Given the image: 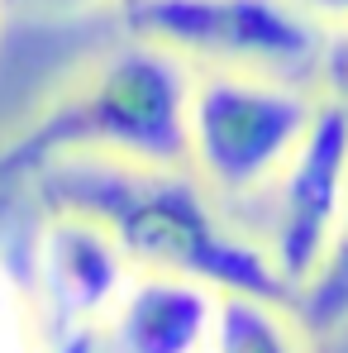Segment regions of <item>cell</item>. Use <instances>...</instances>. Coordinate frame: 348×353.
<instances>
[{"mask_svg": "<svg viewBox=\"0 0 348 353\" xmlns=\"http://www.w3.org/2000/svg\"><path fill=\"white\" fill-rule=\"evenodd\" d=\"M191 67L143 39L96 58L29 119L24 134L5 139L14 168L34 181L58 158H110L143 168H186V110Z\"/></svg>", "mask_w": 348, "mask_h": 353, "instance_id": "cell-2", "label": "cell"}, {"mask_svg": "<svg viewBox=\"0 0 348 353\" xmlns=\"http://www.w3.org/2000/svg\"><path fill=\"white\" fill-rule=\"evenodd\" d=\"M205 353H315V334L305 330V320L291 301L220 292Z\"/></svg>", "mask_w": 348, "mask_h": 353, "instance_id": "cell-8", "label": "cell"}, {"mask_svg": "<svg viewBox=\"0 0 348 353\" xmlns=\"http://www.w3.org/2000/svg\"><path fill=\"white\" fill-rule=\"evenodd\" d=\"M220 292L176 277V272H134L110 315L101 320V349L110 353H205L215 330Z\"/></svg>", "mask_w": 348, "mask_h": 353, "instance_id": "cell-7", "label": "cell"}, {"mask_svg": "<svg viewBox=\"0 0 348 353\" xmlns=\"http://www.w3.org/2000/svg\"><path fill=\"white\" fill-rule=\"evenodd\" d=\"M310 91L320 105H329L348 119V24L325 29L320 53H315V72H310Z\"/></svg>", "mask_w": 348, "mask_h": 353, "instance_id": "cell-11", "label": "cell"}, {"mask_svg": "<svg viewBox=\"0 0 348 353\" xmlns=\"http://www.w3.org/2000/svg\"><path fill=\"white\" fill-rule=\"evenodd\" d=\"M296 10H305L320 29H334V24H348V0H291Z\"/></svg>", "mask_w": 348, "mask_h": 353, "instance_id": "cell-12", "label": "cell"}, {"mask_svg": "<svg viewBox=\"0 0 348 353\" xmlns=\"http://www.w3.org/2000/svg\"><path fill=\"white\" fill-rule=\"evenodd\" d=\"M315 353H348V320L329 334H315Z\"/></svg>", "mask_w": 348, "mask_h": 353, "instance_id": "cell-15", "label": "cell"}, {"mask_svg": "<svg viewBox=\"0 0 348 353\" xmlns=\"http://www.w3.org/2000/svg\"><path fill=\"white\" fill-rule=\"evenodd\" d=\"M48 353H101V330H67L48 344Z\"/></svg>", "mask_w": 348, "mask_h": 353, "instance_id": "cell-13", "label": "cell"}, {"mask_svg": "<svg viewBox=\"0 0 348 353\" xmlns=\"http://www.w3.org/2000/svg\"><path fill=\"white\" fill-rule=\"evenodd\" d=\"M134 263L115 234L72 205H48L34 239V301L48 325V339L67 330H101L119 292L129 287Z\"/></svg>", "mask_w": 348, "mask_h": 353, "instance_id": "cell-6", "label": "cell"}, {"mask_svg": "<svg viewBox=\"0 0 348 353\" xmlns=\"http://www.w3.org/2000/svg\"><path fill=\"white\" fill-rule=\"evenodd\" d=\"M34 5H48V10H81V5H115V0H34Z\"/></svg>", "mask_w": 348, "mask_h": 353, "instance_id": "cell-16", "label": "cell"}, {"mask_svg": "<svg viewBox=\"0 0 348 353\" xmlns=\"http://www.w3.org/2000/svg\"><path fill=\"white\" fill-rule=\"evenodd\" d=\"M19 5H34V0H0V10H19Z\"/></svg>", "mask_w": 348, "mask_h": 353, "instance_id": "cell-17", "label": "cell"}, {"mask_svg": "<svg viewBox=\"0 0 348 353\" xmlns=\"http://www.w3.org/2000/svg\"><path fill=\"white\" fill-rule=\"evenodd\" d=\"M119 29L191 72H263L305 81L325 29L291 0H115Z\"/></svg>", "mask_w": 348, "mask_h": 353, "instance_id": "cell-4", "label": "cell"}, {"mask_svg": "<svg viewBox=\"0 0 348 353\" xmlns=\"http://www.w3.org/2000/svg\"><path fill=\"white\" fill-rule=\"evenodd\" d=\"M305 81L263 72H196L186 110V168L225 205L253 201L282 172L315 119Z\"/></svg>", "mask_w": 348, "mask_h": 353, "instance_id": "cell-3", "label": "cell"}, {"mask_svg": "<svg viewBox=\"0 0 348 353\" xmlns=\"http://www.w3.org/2000/svg\"><path fill=\"white\" fill-rule=\"evenodd\" d=\"M344 196H348V119L329 105H315L305 139L296 143V153L263 191V201H267L263 248L296 296L315 277V268L334 239Z\"/></svg>", "mask_w": 348, "mask_h": 353, "instance_id": "cell-5", "label": "cell"}, {"mask_svg": "<svg viewBox=\"0 0 348 353\" xmlns=\"http://www.w3.org/2000/svg\"><path fill=\"white\" fill-rule=\"evenodd\" d=\"M24 181H29V176H24L19 168H14V158H10V148L0 143V220H5V210H10V196H14V191H19Z\"/></svg>", "mask_w": 348, "mask_h": 353, "instance_id": "cell-14", "label": "cell"}, {"mask_svg": "<svg viewBox=\"0 0 348 353\" xmlns=\"http://www.w3.org/2000/svg\"><path fill=\"white\" fill-rule=\"evenodd\" d=\"M0 353H48V325L34 292L0 258Z\"/></svg>", "mask_w": 348, "mask_h": 353, "instance_id": "cell-10", "label": "cell"}, {"mask_svg": "<svg viewBox=\"0 0 348 353\" xmlns=\"http://www.w3.org/2000/svg\"><path fill=\"white\" fill-rule=\"evenodd\" d=\"M296 310H300V320H305L310 334H329V330H339L348 320V196H344L334 239H329L315 277L296 296Z\"/></svg>", "mask_w": 348, "mask_h": 353, "instance_id": "cell-9", "label": "cell"}, {"mask_svg": "<svg viewBox=\"0 0 348 353\" xmlns=\"http://www.w3.org/2000/svg\"><path fill=\"white\" fill-rule=\"evenodd\" d=\"M34 186L48 205L96 215L129 253L134 272H176L215 292H253L296 305L263 239L234 225L229 205L210 196L191 168L58 158L34 172Z\"/></svg>", "mask_w": 348, "mask_h": 353, "instance_id": "cell-1", "label": "cell"}]
</instances>
